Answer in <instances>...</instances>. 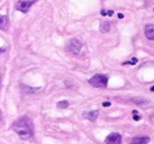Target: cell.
Instances as JSON below:
<instances>
[{"instance_id":"obj_1","label":"cell","mask_w":154,"mask_h":144,"mask_svg":"<svg viewBox=\"0 0 154 144\" xmlns=\"http://www.w3.org/2000/svg\"><path fill=\"white\" fill-rule=\"evenodd\" d=\"M12 129L18 134L22 139H31L33 137V125L30 118L23 117L15 120L12 125Z\"/></svg>"},{"instance_id":"obj_2","label":"cell","mask_w":154,"mask_h":144,"mask_svg":"<svg viewBox=\"0 0 154 144\" xmlns=\"http://www.w3.org/2000/svg\"><path fill=\"white\" fill-rule=\"evenodd\" d=\"M89 84H90L91 86H94V87L105 89V87H107V84H108V76L97 73V75L93 76V77L89 79Z\"/></svg>"},{"instance_id":"obj_3","label":"cell","mask_w":154,"mask_h":144,"mask_svg":"<svg viewBox=\"0 0 154 144\" xmlns=\"http://www.w3.org/2000/svg\"><path fill=\"white\" fill-rule=\"evenodd\" d=\"M35 1L36 0H20V1L17 3L15 8L20 12H23V13H26L30 10V7L35 4Z\"/></svg>"},{"instance_id":"obj_4","label":"cell","mask_w":154,"mask_h":144,"mask_svg":"<svg viewBox=\"0 0 154 144\" xmlns=\"http://www.w3.org/2000/svg\"><path fill=\"white\" fill-rule=\"evenodd\" d=\"M68 50H69L74 55H78L82 50V43L78 39H71L68 44Z\"/></svg>"},{"instance_id":"obj_5","label":"cell","mask_w":154,"mask_h":144,"mask_svg":"<svg viewBox=\"0 0 154 144\" xmlns=\"http://www.w3.org/2000/svg\"><path fill=\"white\" fill-rule=\"evenodd\" d=\"M106 144H121L122 143V137L117 132H111L106 137Z\"/></svg>"},{"instance_id":"obj_6","label":"cell","mask_w":154,"mask_h":144,"mask_svg":"<svg viewBox=\"0 0 154 144\" xmlns=\"http://www.w3.org/2000/svg\"><path fill=\"white\" fill-rule=\"evenodd\" d=\"M149 142V137L147 136H136L132 139L130 144H148Z\"/></svg>"},{"instance_id":"obj_7","label":"cell","mask_w":154,"mask_h":144,"mask_svg":"<svg viewBox=\"0 0 154 144\" xmlns=\"http://www.w3.org/2000/svg\"><path fill=\"white\" fill-rule=\"evenodd\" d=\"M145 34L149 40H154V24L147 25L145 27Z\"/></svg>"},{"instance_id":"obj_8","label":"cell","mask_w":154,"mask_h":144,"mask_svg":"<svg viewBox=\"0 0 154 144\" xmlns=\"http://www.w3.org/2000/svg\"><path fill=\"white\" fill-rule=\"evenodd\" d=\"M97 116H98V111H97V110H95V111H90V112H85V114L83 115L84 118L89 119L90 122H95L96 118H97Z\"/></svg>"},{"instance_id":"obj_9","label":"cell","mask_w":154,"mask_h":144,"mask_svg":"<svg viewBox=\"0 0 154 144\" xmlns=\"http://www.w3.org/2000/svg\"><path fill=\"white\" fill-rule=\"evenodd\" d=\"M110 23H108V21H105V23H102L101 25H100V31L101 32H103V33H106V32H109V30H110Z\"/></svg>"},{"instance_id":"obj_10","label":"cell","mask_w":154,"mask_h":144,"mask_svg":"<svg viewBox=\"0 0 154 144\" xmlns=\"http://www.w3.org/2000/svg\"><path fill=\"white\" fill-rule=\"evenodd\" d=\"M7 27V18L5 15H0V30H5Z\"/></svg>"},{"instance_id":"obj_11","label":"cell","mask_w":154,"mask_h":144,"mask_svg":"<svg viewBox=\"0 0 154 144\" xmlns=\"http://www.w3.org/2000/svg\"><path fill=\"white\" fill-rule=\"evenodd\" d=\"M68 106H69V102H68V100H62V102H59L57 104L58 109H66Z\"/></svg>"},{"instance_id":"obj_12","label":"cell","mask_w":154,"mask_h":144,"mask_svg":"<svg viewBox=\"0 0 154 144\" xmlns=\"http://www.w3.org/2000/svg\"><path fill=\"white\" fill-rule=\"evenodd\" d=\"M133 118H134V120H140V116L138 115V111H133Z\"/></svg>"},{"instance_id":"obj_13","label":"cell","mask_w":154,"mask_h":144,"mask_svg":"<svg viewBox=\"0 0 154 144\" xmlns=\"http://www.w3.org/2000/svg\"><path fill=\"white\" fill-rule=\"evenodd\" d=\"M136 63H138V59H136V58H134L133 60H130V62H127V63H125V64H136Z\"/></svg>"},{"instance_id":"obj_14","label":"cell","mask_w":154,"mask_h":144,"mask_svg":"<svg viewBox=\"0 0 154 144\" xmlns=\"http://www.w3.org/2000/svg\"><path fill=\"white\" fill-rule=\"evenodd\" d=\"M102 105H103V106H106V107H107V106H110V103H109V102H105V103L102 104Z\"/></svg>"},{"instance_id":"obj_15","label":"cell","mask_w":154,"mask_h":144,"mask_svg":"<svg viewBox=\"0 0 154 144\" xmlns=\"http://www.w3.org/2000/svg\"><path fill=\"white\" fill-rule=\"evenodd\" d=\"M113 13H114L113 11H108V12H107V14H108V15H113Z\"/></svg>"},{"instance_id":"obj_16","label":"cell","mask_w":154,"mask_h":144,"mask_svg":"<svg viewBox=\"0 0 154 144\" xmlns=\"http://www.w3.org/2000/svg\"><path fill=\"white\" fill-rule=\"evenodd\" d=\"M118 18H120V19H121V18H123V14H121V13H118V15H117Z\"/></svg>"},{"instance_id":"obj_17","label":"cell","mask_w":154,"mask_h":144,"mask_svg":"<svg viewBox=\"0 0 154 144\" xmlns=\"http://www.w3.org/2000/svg\"><path fill=\"white\" fill-rule=\"evenodd\" d=\"M151 91H152V92H154V85L151 87Z\"/></svg>"},{"instance_id":"obj_18","label":"cell","mask_w":154,"mask_h":144,"mask_svg":"<svg viewBox=\"0 0 154 144\" xmlns=\"http://www.w3.org/2000/svg\"><path fill=\"white\" fill-rule=\"evenodd\" d=\"M1 52H4V50H0V53H1Z\"/></svg>"}]
</instances>
